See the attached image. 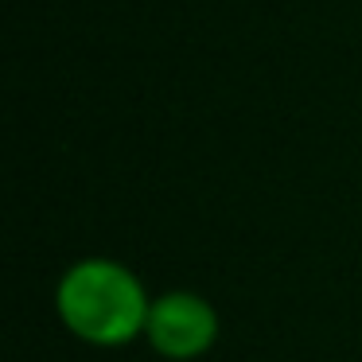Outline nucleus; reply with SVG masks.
<instances>
[{
    "instance_id": "nucleus-1",
    "label": "nucleus",
    "mask_w": 362,
    "mask_h": 362,
    "mask_svg": "<svg viewBox=\"0 0 362 362\" xmlns=\"http://www.w3.org/2000/svg\"><path fill=\"white\" fill-rule=\"evenodd\" d=\"M55 312L74 339L94 346H125L144 335L152 296L141 276L113 257H82L59 276Z\"/></svg>"
},
{
    "instance_id": "nucleus-2",
    "label": "nucleus",
    "mask_w": 362,
    "mask_h": 362,
    "mask_svg": "<svg viewBox=\"0 0 362 362\" xmlns=\"http://www.w3.org/2000/svg\"><path fill=\"white\" fill-rule=\"evenodd\" d=\"M144 339L168 362L203 358L218 343V312L199 292H187V288L160 292L152 300L148 323H144Z\"/></svg>"
}]
</instances>
